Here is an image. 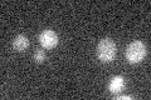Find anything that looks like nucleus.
Masks as SVG:
<instances>
[{"mask_svg":"<svg viewBox=\"0 0 151 100\" xmlns=\"http://www.w3.org/2000/svg\"><path fill=\"white\" fill-rule=\"evenodd\" d=\"M97 56L102 63H111L116 56V44L110 38L102 39L97 45Z\"/></svg>","mask_w":151,"mask_h":100,"instance_id":"obj_1","label":"nucleus"},{"mask_svg":"<svg viewBox=\"0 0 151 100\" xmlns=\"http://www.w3.org/2000/svg\"><path fill=\"white\" fill-rule=\"evenodd\" d=\"M145 55H146V46L144 43L140 40L132 41L126 50V59L129 60V63H131V64L140 63V61L145 58Z\"/></svg>","mask_w":151,"mask_h":100,"instance_id":"obj_2","label":"nucleus"},{"mask_svg":"<svg viewBox=\"0 0 151 100\" xmlns=\"http://www.w3.org/2000/svg\"><path fill=\"white\" fill-rule=\"evenodd\" d=\"M39 40H40L42 46L45 48V49H52V48H54L57 44H58V36H57L55 33L52 31V30L42 31Z\"/></svg>","mask_w":151,"mask_h":100,"instance_id":"obj_3","label":"nucleus"},{"mask_svg":"<svg viewBox=\"0 0 151 100\" xmlns=\"http://www.w3.org/2000/svg\"><path fill=\"white\" fill-rule=\"evenodd\" d=\"M13 46L17 51H24L29 46V40L25 35H18L13 41Z\"/></svg>","mask_w":151,"mask_h":100,"instance_id":"obj_4","label":"nucleus"},{"mask_svg":"<svg viewBox=\"0 0 151 100\" xmlns=\"http://www.w3.org/2000/svg\"><path fill=\"white\" fill-rule=\"evenodd\" d=\"M124 85H125V79L122 78V77H115V78H112L111 83H110V91L112 94L120 93L121 90H122V88H124Z\"/></svg>","mask_w":151,"mask_h":100,"instance_id":"obj_5","label":"nucleus"},{"mask_svg":"<svg viewBox=\"0 0 151 100\" xmlns=\"http://www.w3.org/2000/svg\"><path fill=\"white\" fill-rule=\"evenodd\" d=\"M34 60H35V63L42 64L45 60V53L43 50H37L34 54Z\"/></svg>","mask_w":151,"mask_h":100,"instance_id":"obj_6","label":"nucleus"},{"mask_svg":"<svg viewBox=\"0 0 151 100\" xmlns=\"http://www.w3.org/2000/svg\"><path fill=\"white\" fill-rule=\"evenodd\" d=\"M117 99H132V96H130V95H124V96H120Z\"/></svg>","mask_w":151,"mask_h":100,"instance_id":"obj_7","label":"nucleus"}]
</instances>
